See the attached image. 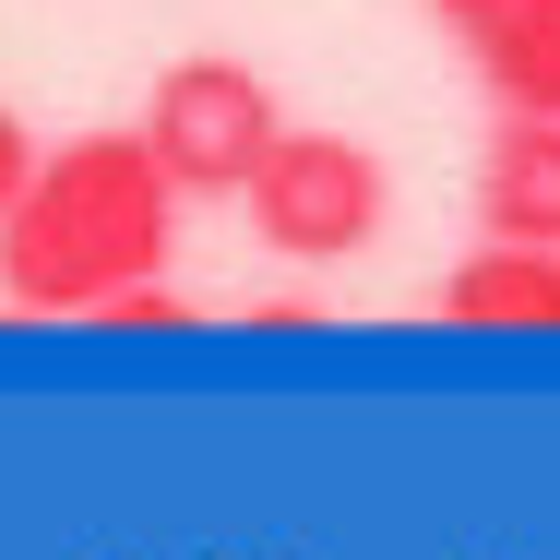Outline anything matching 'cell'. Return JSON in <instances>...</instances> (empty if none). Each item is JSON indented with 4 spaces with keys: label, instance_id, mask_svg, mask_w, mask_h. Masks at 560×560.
Segmentation results:
<instances>
[{
    "label": "cell",
    "instance_id": "1",
    "mask_svg": "<svg viewBox=\"0 0 560 560\" xmlns=\"http://www.w3.org/2000/svg\"><path fill=\"white\" fill-rule=\"evenodd\" d=\"M167 250H179V191L155 179L143 131H72L0 203V299L72 323L108 311L119 287H155Z\"/></svg>",
    "mask_w": 560,
    "mask_h": 560
},
{
    "label": "cell",
    "instance_id": "2",
    "mask_svg": "<svg viewBox=\"0 0 560 560\" xmlns=\"http://www.w3.org/2000/svg\"><path fill=\"white\" fill-rule=\"evenodd\" d=\"M275 131H287V108H275V84L250 60H179V72H155L143 155H155V179L179 203H226V191H250Z\"/></svg>",
    "mask_w": 560,
    "mask_h": 560
},
{
    "label": "cell",
    "instance_id": "3",
    "mask_svg": "<svg viewBox=\"0 0 560 560\" xmlns=\"http://www.w3.org/2000/svg\"><path fill=\"white\" fill-rule=\"evenodd\" d=\"M250 215H262L275 250H299V262H346V250L382 238L394 179H382V155L346 143V131H275L262 167H250Z\"/></svg>",
    "mask_w": 560,
    "mask_h": 560
},
{
    "label": "cell",
    "instance_id": "4",
    "mask_svg": "<svg viewBox=\"0 0 560 560\" xmlns=\"http://www.w3.org/2000/svg\"><path fill=\"white\" fill-rule=\"evenodd\" d=\"M430 311L465 323V335H560V250H525V238H477L430 287Z\"/></svg>",
    "mask_w": 560,
    "mask_h": 560
},
{
    "label": "cell",
    "instance_id": "5",
    "mask_svg": "<svg viewBox=\"0 0 560 560\" xmlns=\"http://www.w3.org/2000/svg\"><path fill=\"white\" fill-rule=\"evenodd\" d=\"M477 226L489 238H525V250H560V119L513 108L489 131V167H477Z\"/></svg>",
    "mask_w": 560,
    "mask_h": 560
},
{
    "label": "cell",
    "instance_id": "6",
    "mask_svg": "<svg viewBox=\"0 0 560 560\" xmlns=\"http://www.w3.org/2000/svg\"><path fill=\"white\" fill-rule=\"evenodd\" d=\"M465 36H477V72H489L501 108L560 119V0H501V12H477Z\"/></svg>",
    "mask_w": 560,
    "mask_h": 560
},
{
    "label": "cell",
    "instance_id": "7",
    "mask_svg": "<svg viewBox=\"0 0 560 560\" xmlns=\"http://www.w3.org/2000/svg\"><path fill=\"white\" fill-rule=\"evenodd\" d=\"M24 167H36V131H24V119L0 108V203H12V191H24Z\"/></svg>",
    "mask_w": 560,
    "mask_h": 560
},
{
    "label": "cell",
    "instance_id": "8",
    "mask_svg": "<svg viewBox=\"0 0 560 560\" xmlns=\"http://www.w3.org/2000/svg\"><path fill=\"white\" fill-rule=\"evenodd\" d=\"M442 12H453V24H477V12H501V0H442Z\"/></svg>",
    "mask_w": 560,
    "mask_h": 560
}]
</instances>
